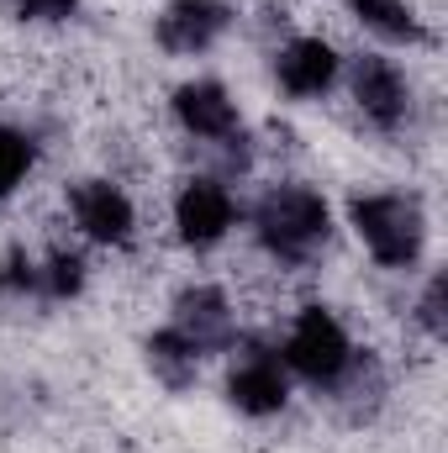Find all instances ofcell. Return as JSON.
<instances>
[{
  "instance_id": "cell-1",
  "label": "cell",
  "mask_w": 448,
  "mask_h": 453,
  "mask_svg": "<svg viewBox=\"0 0 448 453\" xmlns=\"http://www.w3.org/2000/svg\"><path fill=\"white\" fill-rule=\"evenodd\" d=\"M253 226H259V242H264L274 258L306 264V258L328 242L333 217H328V201H322L317 190H306V185H280V190H269V196L259 201Z\"/></svg>"
},
{
  "instance_id": "cell-2",
  "label": "cell",
  "mask_w": 448,
  "mask_h": 453,
  "mask_svg": "<svg viewBox=\"0 0 448 453\" xmlns=\"http://www.w3.org/2000/svg\"><path fill=\"white\" fill-rule=\"evenodd\" d=\"M353 226L364 237V248L385 264V269H406L422 253V206L412 196H359L353 201Z\"/></svg>"
},
{
  "instance_id": "cell-3",
  "label": "cell",
  "mask_w": 448,
  "mask_h": 453,
  "mask_svg": "<svg viewBox=\"0 0 448 453\" xmlns=\"http://www.w3.org/2000/svg\"><path fill=\"white\" fill-rule=\"evenodd\" d=\"M348 358H353V348H348L343 322H337L328 306H306L296 317L290 338H285V364L296 374H306L312 385H333L337 374L348 369Z\"/></svg>"
},
{
  "instance_id": "cell-4",
  "label": "cell",
  "mask_w": 448,
  "mask_h": 453,
  "mask_svg": "<svg viewBox=\"0 0 448 453\" xmlns=\"http://www.w3.org/2000/svg\"><path fill=\"white\" fill-rule=\"evenodd\" d=\"M353 101H359V111L369 116L375 127H401L406 111H412V85L401 80V69L390 64V58H375V53H364V58H353Z\"/></svg>"
},
{
  "instance_id": "cell-5",
  "label": "cell",
  "mask_w": 448,
  "mask_h": 453,
  "mask_svg": "<svg viewBox=\"0 0 448 453\" xmlns=\"http://www.w3.org/2000/svg\"><path fill=\"white\" fill-rule=\"evenodd\" d=\"M174 116L190 137H206V142H243V127H237V106L217 80H196V85H180L174 90Z\"/></svg>"
},
{
  "instance_id": "cell-6",
  "label": "cell",
  "mask_w": 448,
  "mask_h": 453,
  "mask_svg": "<svg viewBox=\"0 0 448 453\" xmlns=\"http://www.w3.org/2000/svg\"><path fill=\"white\" fill-rule=\"evenodd\" d=\"M232 217H237V206H232V196H227L222 180H190V185L180 190V201H174V226H180V237H185L190 248L222 242Z\"/></svg>"
},
{
  "instance_id": "cell-7",
  "label": "cell",
  "mask_w": 448,
  "mask_h": 453,
  "mask_svg": "<svg viewBox=\"0 0 448 453\" xmlns=\"http://www.w3.org/2000/svg\"><path fill=\"white\" fill-rule=\"evenodd\" d=\"M227 27H232V11L222 0H174L158 16V48H169V53H206Z\"/></svg>"
},
{
  "instance_id": "cell-8",
  "label": "cell",
  "mask_w": 448,
  "mask_h": 453,
  "mask_svg": "<svg viewBox=\"0 0 448 453\" xmlns=\"http://www.w3.org/2000/svg\"><path fill=\"white\" fill-rule=\"evenodd\" d=\"M74 222L85 226L96 242H127L132 237V201L116 190L112 180H85L69 190Z\"/></svg>"
},
{
  "instance_id": "cell-9",
  "label": "cell",
  "mask_w": 448,
  "mask_h": 453,
  "mask_svg": "<svg viewBox=\"0 0 448 453\" xmlns=\"http://www.w3.org/2000/svg\"><path fill=\"white\" fill-rule=\"evenodd\" d=\"M285 395H290L285 369H280L269 353H248V358L232 369V380H227V401H232L243 417H274V411L285 406Z\"/></svg>"
},
{
  "instance_id": "cell-10",
  "label": "cell",
  "mask_w": 448,
  "mask_h": 453,
  "mask_svg": "<svg viewBox=\"0 0 448 453\" xmlns=\"http://www.w3.org/2000/svg\"><path fill=\"white\" fill-rule=\"evenodd\" d=\"M174 333L190 338L196 353H217V348H227V342H232V311H227L222 290H212V285L185 290L180 306H174Z\"/></svg>"
},
{
  "instance_id": "cell-11",
  "label": "cell",
  "mask_w": 448,
  "mask_h": 453,
  "mask_svg": "<svg viewBox=\"0 0 448 453\" xmlns=\"http://www.w3.org/2000/svg\"><path fill=\"white\" fill-rule=\"evenodd\" d=\"M274 74L290 96H322L328 85L337 80V53L322 42V37H296L280 58H274Z\"/></svg>"
},
{
  "instance_id": "cell-12",
  "label": "cell",
  "mask_w": 448,
  "mask_h": 453,
  "mask_svg": "<svg viewBox=\"0 0 448 453\" xmlns=\"http://www.w3.org/2000/svg\"><path fill=\"white\" fill-rule=\"evenodd\" d=\"M148 364H153V374H158L169 390H185V385L196 380L201 353L190 348V338H180L174 327H164V333H153V338H148Z\"/></svg>"
},
{
  "instance_id": "cell-13",
  "label": "cell",
  "mask_w": 448,
  "mask_h": 453,
  "mask_svg": "<svg viewBox=\"0 0 448 453\" xmlns=\"http://www.w3.org/2000/svg\"><path fill=\"white\" fill-rule=\"evenodd\" d=\"M348 5H353V16H359L369 32H380V37H390V42H422V21L412 16L406 0H348Z\"/></svg>"
},
{
  "instance_id": "cell-14",
  "label": "cell",
  "mask_w": 448,
  "mask_h": 453,
  "mask_svg": "<svg viewBox=\"0 0 448 453\" xmlns=\"http://www.w3.org/2000/svg\"><path fill=\"white\" fill-rule=\"evenodd\" d=\"M27 169H32V137L0 127V201L27 180Z\"/></svg>"
},
{
  "instance_id": "cell-15",
  "label": "cell",
  "mask_w": 448,
  "mask_h": 453,
  "mask_svg": "<svg viewBox=\"0 0 448 453\" xmlns=\"http://www.w3.org/2000/svg\"><path fill=\"white\" fill-rule=\"evenodd\" d=\"M80 285H85V264H80L74 253H53V258H48V269H37V290H42V296H53V301L80 296Z\"/></svg>"
},
{
  "instance_id": "cell-16",
  "label": "cell",
  "mask_w": 448,
  "mask_h": 453,
  "mask_svg": "<svg viewBox=\"0 0 448 453\" xmlns=\"http://www.w3.org/2000/svg\"><path fill=\"white\" fill-rule=\"evenodd\" d=\"M27 290H37V269L27 264V253H5V264H0V296H27Z\"/></svg>"
},
{
  "instance_id": "cell-17",
  "label": "cell",
  "mask_w": 448,
  "mask_h": 453,
  "mask_svg": "<svg viewBox=\"0 0 448 453\" xmlns=\"http://www.w3.org/2000/svg\"><path fill=\"white\" fill-rule=\"evenodd\" d=\"M422 327H428L433 338L444 333V274H438V280L428 285V296H422Z\"/></svg>"
},
{
  "instance_id": "cell-18",
  "label": "cell",
  "mask_w": 448,
  "mask_h": 453,
  "mask_svg": "<svg viewBox=\"0 0 448 453\" xmlns=\"http://www.w3.org/2000/svg\"><path fill=\"white\" fill-rule=\"evenodd\" d=\"M74 5L80 0H21V16H32V21H64Z\"/></svg>"
}]
</instances>
